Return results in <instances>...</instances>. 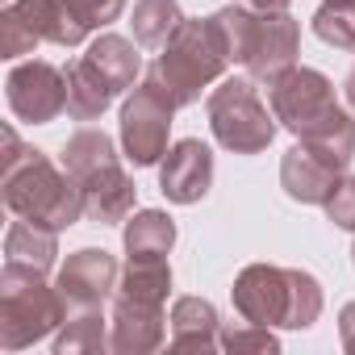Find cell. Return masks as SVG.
Returning a JSON list of instances; mask_svg holds the SVG:
<instances>
[{"label": "cell", "instance_id": "1", "mask_svg": "<svg viewBox=\"0 0 355 355\" xmlns=\"http://www.w3.org/2000/svg\"><path fill=\"white\" fill-rule=\"evenodd\" d=\"M230 297H234L239 318L255 326L309 330L322 313V284L313 272H301V268L251 263L239 272Z\"/></svg>", "mask_w": 355, "mask_h": 355}, {"label": "cell", "instance_id": "2", "mask_svg": "<svg viewBox=\"0 0 355 355\" xmlns=\"http://www.w3.org/2000/svg\"><path fill=\"white\" fill-rule=\"evenodd\" d=\"M230 55L218 38V26L214 17H184L180 30H175L167 38V46L159 51V59L150 63L146 80H155L175 109H184V105H197L201 101V88L218 84L222 71H226Z\"/></svg>", "mask_w": 355, "mask_h": 355}, {"label": "cell", "instance_id": "3", "mask_svg": "<svg viewBox=\"0 0 355 355\" xmlns=\"http://www.w3.org/2000/svg\"><path fill=\"white\" fill-rule=\"evenodd\" d=\"M5 209L46 230H67L84 218V189L76 184V175L51 163V155L30 146L21 163L5 171Z\"/></svg>", "mask_w": 355, "mask_h": 355}, {"label": "cell", "instance_id": "4", "mask_svg": "<svg viewBox=\"0 0 355 355\" xmlns=\"http://www.w3.org/2000/svg\"><path fill=\"white\" fill-rule=\"evenodd\" d=\"M67 318V301L55 284H46V272L21 259H5L0 268V347L21 351L38 338L55 334Z\"/></svg>", "mask_w": 355, "mask_h": 355}, {"label": "cell", "instance_id": "5", "mask_svg": "<svg viewBox=\"0 0 355 355\" xmlns=\"http://www.w3.org/2000/svg\"><path fill=\"white\" fill-rule=\"evenodd\" d=\"M209 130L226 150L259 155L276 138V113H268L251 76H230L209 92Z\"/></svg>", "mask_w": 355, "mask_h": 355}, {"label": "cell", "instance_id": "6", "mask_svg": "<svg viewBox=\"0 0 355 355\" xmlns=\"http://www.w3.org/2000/svg\"><path fill=\"white\" fill-rule=\"evenodd\" d=\"M171 113H175V105L155 80H142L125 96V105H121V150L134 167H150L167 155Z\"/></svg>", "mask_w": 355, "mask_h": 355}, {"label": "cell", "instance_id": "7", "mask_svg": "<svg viewBox=\"0 0 355 355\" xmlns=\"http://www.w3.org/2000/svg\"><path fill=\"white\" fill-rule=\"evenodd\" d=\"M268 96H272V113L276 121L305 138L309 130H318L330 113H338V101H334V84L313 71V67H288L284 76H276L268 84Z\"/></svg>", "mask_w": 355, "mask_h": 355}, {"label": "cell", "instance_id": "8", "mask_svg": "<svg viewBox=\"0 0 355 355\" xmlns=\"http://www.w3.org/2000/svg\"><path fill=\"white\" fill-rule=\"evenodd\" d=\"M5 96H9V109H13L17 121L46 125L67 109V76L55 63H42V59L17 63L5 80Z\"/></svg>", "mask_w": 355, "mask_h": 355}, {"label": "cell", "instance_id": "9", "mask_svg": "<svg viewBox=\"0 0 355 355\" xmlns=\"http://www.w3.org/2000/svg\"><path fill=\"white\" fill-rule=\"evenodd\" d=\"M297 46H301V26L288 17V9H276V13H259L255 9V26H251V42H247L243 67H247L251 80L272 84L276 76L297 67Z\"/></svg>", "mask_w": 355, "mask_h": 355}, {"label": "cell", "instance_id": "10", "mask_svg": "<svg viewBox=\"0 0 355 355\" xmlns=\"http://www.w3.org/2000/svg\"><path fill=\"white\" fill-rule=\"evenodd\" d=\"M121 284V268L105 247H80L67 255V263L59 268V297L67 301V309H101Z\"/></svg>", "mask_w": 355, "mask_h": 355}, {"label": "cell", "instance_id": "11", "mask_svg": "<svg viewBox=\"0 0 355 355\" xmlns=\"http://www.w3.org/2000/svg\"><path fill=\"white\" fill-rule=\"evenodd\" d=\"M214 184V150L201 138H180L167 146V159L159 167V193L171 205H197Z\"/></svg>", "mask_w": 355, "mask_h": 355}, {"label": "cell", "instance_id": "12", "mask_svg": "<svg viewBox=\"0 0 355 355\" xmlns=\"http://www.w3.org/2000/svg\"><path fill=\"white\" fill-rule=\"evenodd\" d=\"M163 338H167L163 305L138 301V297H125V293H113L109 351H117V355H146V351H159Z\"/></svg>", "mask_w": 355, "mask_h": 355}, {"label": "cell", "instance_id": "13", "mask_svg": "<svg viewBox=\"0 0 355 355\" xmlns=\"http://www.w3.org/2000/svg\"><path fill=\"white\" fill-rule=\"evenodd\" d=\"M343 175H347L343 167H334L326 155H318V150L305 146V142L288 146L284 159H280V189H284L293 201H301V205H326L330 193H334V184L343 180Z\"/></svg>", "mask_w": 355, "mask_h": 355}, {"label": "cell", "instance_id": "14", "mask_svg": "<svg viewBox=\"0 0 355 355\" xmlns=\"http://www.w3.org/2000/svg\"><path fill=\"white\" fill-rule=\"evenodd\" d=\"M80 189H84V218L88 222L117 226V222H125L134 214L138 189H134V175L121 167V159L101 167V171H92L88 180H80Z\"/></svg>", "mask_w": 355, "mask_h": 355}, {"label": "cell", "instance_id": "15", "mask_svg": "<svg viewBox=\"0 0 355 355\" xmlns=\"http://www.w3.org/2000/svg\"><path fill=\"white\" fill-rule=\"evenodd\" d=\"M222 322L214 301L205 297H180L171 305V351H218L222 343Z\"/></svg>", "mask_w": 355, "mask_h": 355}, {"label": "cell", "instance_id": "16", "mask_svg": "<svg viewBox=\"0 0 355 355\" xmlns=\"http://www.w3.org/2000/svg\"><path fill=\"white\" fill-rule=\"evenodd\" d=\"M9 9L34 30L38 42H51V46H80L88 38V26H80L71 17V9L63 0H9Z\"/></svg>", "mask_w": 355, "mask_h": 355}, {"label": "cell", "instance_id": "17", "mask_svg": "<svg viewBox=\"0 0 355 355\" xmlns=\"http://www.w3.org/2000/svg\"><path fill=\"white\" fill-rule=\"evenodd\" d=\"M109 88H113V96H121L134 80H138V71H142V55H138V46L130 42V38H121V34H101L84 55H80Z\"/></svg>", "mask_w": 355, "mask_h": 355}, {"label": "cell", "instance_id": "18", "mask_svg": "<svg viewBox=\"0 0 355 355\" xmlns=\"http://www.w3.org/2000/svg\"><path fill=\"white\" fill-rule=\"evenodd\" d=\"M121 243H125V259H167L175 247V222L163 209H138L125 218Z\"/></svg>", "mask_w": 355, "mask_h": 355}, {"label": "cell", "instance_id": "19", "mask_svg": "<svg viewBox=\"0 0 355 355\" xmlns=\"http://www.w3.org/2000/svg\"><path fill=\"white\" fill-rule=\"evenodd\" d=\"M63 76H67V113L76 117V121H96L117 96H113V88L84 63V59H76V63H67L63 67Z\"/></svg>", "mask_w": 355, "mask_h": 355}, {"label": "cell", "instance_id": "20", "mask_svg": "<svg viewBox=\"0 0 355 355\" xmlns=\"http://www.w3.org/2000/svg\"><path fill=\"white\" fill-rule=\"evenodd\" d=\"M109 163H117V146H113V138H109L105 130L84 125V130H76V134L63 142V171L76 175V184L88 180L92 171L109 167Z\"/></svg>", "mask_w": 355, "mask_h": 355}, {"label": "cell", "instance_id": "21", "mask_svg": "<svg viewBox=\"0 0 355 355\" xmlns=\"http://www.w3.org/2000/svg\"><path fill=\"white\" fill-rule=\"evenodd\" d=\"M55 234H59V230H46V226H38V222H30V218H17V222L9 226V234H5V255L51 272V268H55V255H59Z\"/></svg>", "mask_w": 355, "mask_h": 355}, {"label": "cell", "instance_id": "22", "mask_svg": "<svg viewBox=\"0 0 355 355\" xmlns=\"http://www.w3.org/2000/svg\"><path fill=\"white\" fill-rule=\"evenodd\" d=\"M180 21H184V13H180V5H175V0H138V5H134V17H130L134 42H138V46H150V51H163L167 38L180 30Z\"/></svg>", "mask_w": 355, "mask_h": 355}, {"label": "cell", "instance_id": "23", "mask_svg": "<svg viewBox=\"0 0 355 355\" xmlns=\"http://www.w3.org/2000/svg\"><path fill=\"white\" fill-rule=\"evenodd\" d=\"M55 351L59 355H92V351H109V334H105V318L101 309H67L59 334H55Z\"/></svg>", "mask_w": 355, "mask_h": 355}, {"label": "cell", "instance_id": "24", "mask_svg": "<svg viewBox=\"0 0 355 355\" xmlns=\"http://www.w3.org/2000/svg\"><path fill=\"white\" fill-rule=\"evenodd\" d=\"M167 288H171L167 259H130L121 272V284H117V293L138 297V301H155V305L167 301Z\"/></svg>", "mask_w": 355, "mask_h": 355}, {"label": "cell", "instance_id": "25", "mask_svg": "<svg viewBox=\"0 0 355 355\" xmlns=\"http://www.w3.org/2000/svg\"><path fill=\"white\" fill-rule=\"evenodd\" d=\"M313 34L334 51H355V0H322L313 13Z\"/></svg>", "mask_w": 355, "mask_h": 355}, {"label": "cell", "instance_id": "26", "mask_svg": "<svg viewBox=\"0 0 355 355\" xmlns=\"http://www.w3.org/2000/svg\"><path fill=\"white\" fill-rule=\"evenodd\" d=\"M222 351H230V355H276L280 351V338L268 330V326H255V322H243V326H226L222 330Z\"/></svg>", "mask_w": 355, "mask_h": 355}, {"label": "cell", "instance_id": "27", "mask_svg": "<svg viewBox=\"0 0 355 355\" xmlns=\"http://www.w3.org/2000/svg\"><path fill=\"white\" fill-rule=\"evenodd\" d=\"M42 42L34 38V30L5 5V9H0V55H5V59H21V55H34Z\"/></svg>", "mask_w": 355, "mask_h": 355}, {"label": "cell", "instance_id": "28", "mask_svg": "<svg viewBox=\"0 0 355 355\" xmlns=\"http://www.w3.org/2000/svg\"><path fill=\"white\" fill-rule=\"evenodd\" d=\"M71 9V17L88 30H101V26H113L125 9V0H63Z\"/></svg>", "mask_w": 355, "mask_h": 355}, {"label": "cell", "instance_id": "29", "mask_svg": "<svg viewBox=\"0 0 355 355\" xmlns=\"http://www.w3.org/2000/svg\"><path fill=\"white\" fill-rule=\"evenodd\" d=\"M326 218L338 230H355V175H343V180L334 184V193L326 201Z\"/></svg>", "mask_w": 355, "mask_h": 355}, {"label": "cell", "instance_id": "30", "mask_svg": "<svg viewBox=\"0 0 355 355\" xmlns=\"http://www.w3.org/2000/svg\"><path fill=\"white\" fill-rule=\"evenodd\" d=\"M338 338H343V347L355 355V301H347L343 313H338Z\"/></svg>", "mask_w": 355, "mask_h": 355}, {"label": "cell", "instance_id": "31", "mask_svg": "<svg viewBox=\"0 0 355 355\" xmlns=\"http://www.w3.org/2000/svg\"><path fill=\"white\" fill-rule=\"evenodd\" d=\"M0 142H5V171H9L13 163H21V155L30 150V146H21V138H17V130H13V125H5V134H0Z\"/></svg>", "mask_w": 355, "mask_h": 355}, {"label": "cell", "instance_id": "32", "mask_svg": "<svg viewBox=\"0 0 355 355\" xmlns=\"http://www.w3.org/2000/svg\"><path fill=\"white\" fill-rule=\"evenodd\" d=\"M234 5H247V9H259V13H276V9H288V0H234Z\"/></svg>", "mask_w": 355, "mask_h": 355}, {"label": "cell", "instance_id": "33", "mask_svg": "<svg viewBox=\"0 0 355 355\" xmlns=\"http://www.w3.org/2000/svg\"><path fill=\"white\" fill-rule=\"evenodd\" d=\"M343 88H347V105H351V109H355V67H351V71H347V84H343Z\"/></svg>", "mask_w": 355, "mask_h": 355}, {"label": "cell", "instance_id": "34", "mask_svg": "<svg viewBox=\"0 0 355 355\" xmlns=\"http://www.w3.org/2000/svg\"><path fill=\"white\" fill-rule=\"evenodd\" d=\"M351 263H355V247H351Z\"/></svg>", "mask_w": 355, "mask_h": 355}]
</instances>
